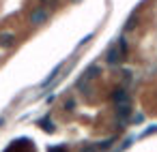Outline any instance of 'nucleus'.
Segmentation results:
<instances>
[{"label":"nucleus","mask_w":157,"mask_h":152,"mask_svg":"<svg viewBox=\"0 0 157 152\" xmlns=\"http://www.w3.org/2000/svg\"><path fill=\"white\" fill-rule=\"evenodd\" d=\"M129 111H131V103H129V101L116 103V114H118V118H121V120H123V118H127V116H129Z\"/></svg>","instance_id":"nucleus-2"},{"label":"nucleus","mask_w":157,"mask_h":152,"mask_svg":"<svg viewBox=\"0 0 157 152\" xmlns=\"http://www.w3.org/2000/svg\"><path fill=\"white\" fill-rule=\"evenodd\" d=\"M157 133V124H151V126H146L140 135H138V139H144V137H148V135H155Z\"/></svg>","instance_id":"nucleus-7"},{"label":"nucleus","mask_w":157,"mask_h":152,"mask_svg":"<svg viewBox=\"0 0 157 152\" xmlns=\"http://www.w3.org/2000/svg\"><path fill=\"white\" fill-rule=\"evenodd\" d=\"M142 122H144V116L142 114H138V116L131 118V124H142Z\"/></svg>","instance_id":"nucleus-9"},{"label":"nucleus","mask_w":157,"mask_h":152,"mask_svg":"<svg viewBox=\"0 0 157 152\" xmlns=\"http://www.w3.org/2000/svg\"><path fill=\"white\" fill-rule=\"evenodd\" d=\"M131 143H133V137H129V139H125V141L121 143V148H118V152H123V150H127V148H129Z\"/></svg>","instance_id":"nucleus-8"},{"label":"nucleus","mask_w":157,"mask_h":152,"mask_svg":"<svg viewBox=\"0 0 157 152\" xmlns=\"http://www.w3.org/2000/svg\"><path fill=\"white\" fill-rule=\"evenodd\" d=\"M45 20H48V13H45V11H35V13L30 15V22H33L35 26H39V24H43Z\"/></svg>","instance_id":"nucleus-4"},{"label":"nucleus","mask_w":157,"mask_h":152,"mask_svg":"<svg viewBox=\"0 0 157 152\" xmlns=\"http://www.w3.org/2000/svg\"><path fill=\"white\" fill-rule=\"evenodd\" d=\"M60 71H63V64H56V67L52 69V73H50V75L39 84V86H41V88H50V84H54V81H56V77L60 75Z\"/></svg>","instance_id":"nucleus-1"},{"label":"nucleus","mask_w":157,"mask_h":152,"mask_svg":"<svg viewBox=\"0 0 157 152\" xmlns=\"http://www.w3.org/2000/svg\"><path fill=\"white\" fill-rule=\"evenodd\" d=\"M97 73H99V67H90V69L86 71V75H82V79H80V88L84 86V81H88V79H90V77H95Z\"/></svg>","instance_id":"nucleus-5"},{"label":"nucleus","mask_w":157,"mask_h":152,"mask_svg":"<svg viewBox=\"0 0 157 152\" xmlns=\"http://www.w3.org/2000/svg\"><path fill=\"white\" fill-rule=\"evenodd\" d=\"M15 43V34L13 32H2L0 34V47H11Z\"/></svg>","instance_id":"nucleus-3"},{"label":"nucleus","mask_w":157,"mask_h":152,"mask_svg":"<svg viewBox=\"0 0 157 152\" xmlns=\"http://www.w3.org/2000/svg\"><path fill=\"white\" fill-rule=\"evenodd\" d=\"M112 99H114L116 103H123V101H129V99H127V90H125V88H121V90H116V92L112 94Z\"/></svg>","instance_id":"nucleus-6"},{"label":"nucleus","mask_w":157,"mask_h":152,"mask_svg":"<svg viewBox=\"0 0 157 152\" xmlns=\"http://www.w3.org/2000/svg\"><path fill=\"white\" fill-rule=\"evenodd\" d=\"M2 124H5V118H2V116H0V126H2Z\"/></svg>","instance_id":"nucleus-10"}]
</instances>
